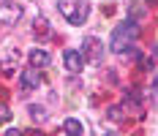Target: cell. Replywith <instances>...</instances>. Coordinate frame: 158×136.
<instances>
[{"label": "cell", "instance_id": "9c48e42d", "mask_svg": "<svg viewBox=\"0 0 158 136\" xmlns=\"http://www.w3.org/2000/svg\"><path fill=\"white\" fill-rule=\"evenodd\" d=\"M30 117L33 120H47V112H44V106H30Z\"/></svg>", "mask_w": 158, "mask_h": 136}, {"label": "cell", "instance_id": "8fae6325", "mask_svg": "<svg viewBox=\"0 0 158 136\" xmlns=\"http://www.w3.org/2000/svg\"><path fill=\"white\" fill-rule=\"evenodd\" d=\"M6 136H22L19 131H6Z\"/></svg>", "mask_w": 158, "mask_h": 136}, {"label": "cell", "instance_id": "7a4b0ae2", "mask_svg": "<svg viewBox=\"0 0 158 136\" xmlns=\"http://www.w3.org/2000/svg\"><path fill=\"white\" fill-rule=\"evenodd\" d=\"M57 11L68 25H85L87 22V14H90V6L85 0H57Z\"/></svg>", "mask_w": 158, "mask_h": 136}, {"label": "cell", "instance_id": "30bf717a", "mask_svg": "<svg viewBox=\"0 0 158 136\" xmlns=\"http://www.w3.org/2000/svg\"><path fill=\"white\" fill-rule=\"evenodd\" d=\"M8 120H11V109L0 106V122H8Z\"/></svg>", "mask_w": 158, "mask_h": 136}, {"label": "cell", "instance_id": "5bb4252c", "mask_svg": "<svg viewBox=\"0 0 158 136\" xmlns=\"http://www.w3.org/2000/svg\"><path fill=\"white\" fill-rule=\"evenodd\" d=\"M33 136H41V134H33Z\"/></svg>", "mask_w": 158, "mask_h": 136}, {"label": "cell", "instance_id": "8992f818", "mask_svg": "<svg viewBox=\"0 0 158 136\" xmlns=\"http://www.w3.org/2000/svg\"><path fill=\"white\" fill-rule=\"evenodd\" d=\"M22 90H35L38 84H41V74H38V68H27V71H22Z\"/></svg>", "mask_w": 158, "mask_h": 136}, {"label": "cell", "instance_id": "ba28073f", "mask_svg": "<svg viewBox=\"0 0 158 136\" xmlns=\"http://www.w3.org/2000/svg\"><path fill=\"white\" fill-rule=\"evenodd\" d=\"M63 131H65V136H82L85 134V125H82V120H77V117H68V120L63 122Z\"/></svg>", "mask_w": 158, "mask_h": 136}, {"label": "cell", "instance_id": "277c9868", "mask_svg": "<svg viewBox=\"0 0 158 136\" xmlns=\"http://www.w3.org/2000/svg\"><path fill=\"white\" fill-rule=\"evenodd\" d=\"M63 65L71 74H79V71L85 68V55H82L79 49H65L63 52Z\"/></svg>", "mask_w": 158, "mask_h": 136}, {"label": "cell", "instance_id": "9a60e30c", "mask_svg": "<svg viewBox=\"0 0 158 136\" xmlns=\"http://www.w3.org/2000/svg\"><path fill=\"white\" fill-rule=\"evenodd\" d=\"M156 55H158V46H156Z\"/></svg>", "mask_w": 158, "mask_h": 136}, {"label": "cell", "instance_id": "7c38bea8", "mask_svg": "<svg viewBox=\"0 0 158 136\" xmlns=\"http://www.w3.org/2000/svg\"><path fill=\"white\" fill-rule=\"evenodd\" d=\"M104 136H120V134H114V131H109V134H104Z\"/></svg>", "mask_w": 158, "mask_h": 136}, {"label": "cell", "instance_id": "6da1fadb", "mask_svg": "<svg viewBox=\"0 0 158 136\" xmlns=\"http://www.w3.org/2000/svg\"><path fill=\"white\" fill-rule=\"evenodd\" d=\"M139 33H142V27H139L136 19H126V22H120V25L112 30V35H109V49L114 52V55H123L128 46H131V41L139 38Z\"/></svg>", "mask_w": 158, "mask_h": 136}, {"label": "cell", "instance_id": "5b68a950", "mask_svg": "<svg viewBox=\"0 0 158 136\" xmlns=\"http://www.w3.org/2000/svg\"><path fill=\"white\" fill-rule=\"evenodd\" d=\"M22 16V6L16 0H0V22H16Z\"/></svg>", "mask_w": 158, "mask_h": 136}, {"label": "cell", "instance_id": "3957f363", "mask_svg": "<svg viewBox=\"0 0 158 136\" xmlns=\"http://www.w3.org/2000/svg\"><path fill=\"white\" fill-rule=\"evenodd\" d=\"M82 55H85V60H90V63H101L104 60V46H101V41L95 35H87L82 41Z\"/></svg>", "mask_w": 158, "mask_h": 136}, {"label": "cell", "instance_id": "4fadbf2b", "mask_svg": "<svg viewBox=\"0 0 158 136\" xmlns=\"http://www.w3.org/2000/svg\"><path fill=\"white\" fill-rule=\"evenodd\" d=\"M153 87H156V90H158V76H156V82H153Z\"/></svg>", "mask_w": 158, "mask_h": 136}, {"label": "cell", "instance_id": "52a82bcc", "mask_svg": "<svg viewBox=\"0 0 158 136\" xmlns=\"http://www.w3.org/2000/svg\"><path fill=\"white\" fill-rule=\"evenodd\" d=\"M49 60L52 57H49V52H44V49H33L30 52V65L33 68H47Z\"/></svg>", "mask_w": 158, "mask_h": 136}]
</instances>
